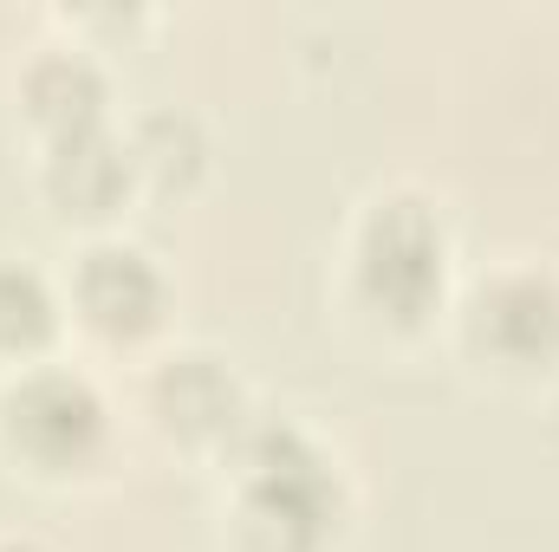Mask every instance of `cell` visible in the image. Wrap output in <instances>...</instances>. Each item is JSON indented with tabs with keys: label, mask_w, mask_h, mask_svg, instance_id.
Segmentation results:
<instances>
[{
	"label": "cell",
	"mask_w": 559,
	"mask_h": 552,
	"mask_svg": "<svg viewBox=\"0 0 559 552\" xmlns=\"http://www.w3.org/2000/svg\"><path fill=\"white\" fill-rule=\"evenodd\" d=\"M7 435L33 461L66 468V461H85L105 442V404L72 371H33L7 391Z\"/></svg>",
	"instance_id": "obj_3"
},
{
	"label": "cell",
	"mask_w": 559,
	"mask_h": 552,
	"mask_svg": "<svg viewBox=\"0 0 559 552\" xmlns=\"http://www.w3.org/2000/svg\"><path fill=\"white\" fill-rule=\"evenodd\" d=\"M475 332L508 364H547V358H559V279L501 274L475 299Z\"/></svg>",
	"instance_id": "obj_4"
},
{
	"label": "cell",
	"mask_w": 559,
	"mask_h": 552,
	"mask_svg": "<svg viewBox=\"0 0 559 552\" xmlns=\"http://www.w3.org/2000/svg\"><path fill=\"white\" fill-rule=\"evenodd\" d=\"M156 410H163L169 429H182V435H222V429H235V416H241V391H235V377H228L222 358L189 351V358H169V364H163V377H156Z\"/></svg>",
	"instance_id": "obj_8"
},
{
	"label": "cell",
	"mask_w": 559,
	"mask_h": 552,
	"mask_svg": "<svg viewBox=\"0 0 559 552\" xmlns=\"http://www.w3.org/2000/svg\"><path fill=\"white\" fill-rule=\"evenodd\" d=\"M131 156L150 163L163 182H182V176H195V163H202V131H195L182 111H156V118H143Z\"/></svg>",
	"instance_id": "obj_10"
},
{
	"label": "cell",
	"mask_w": 559,
	"mask_h": 552,
	"mask_svg": "<svg viewBox=\"0 0 559 552\" xmlns=\"http://www.w3.org/2000/svg\"><path fill=\"white\" fill-rule=\"evenodd\" d=\"M79 305L98 332L138 338L163 312V274L143 248H92L79 267Z\"/></svg>",
	"instance_id": "obj_5"
},
{
	"label": "cell",
	"mask_w": 559,
	"mask_h": 552,
	"mask_svg": "<svg viewBox=\"0 0 559 552\" xmlns=\"http://www.w3.org/2000/svg\"><path fill=\"white\" fill-rule=\"evenodd\" d=\"M345 520L338 468L293 422L241 435V527L254 552H319Z\"/></svg>",
	"instance_id": "obj_1"
},
{
	"label": "cell",
	"mask_w": 559,
	"mask_h": 552,
	"mask_svg": "<svg viewBox=\"0 0 559 552\" xmlns=\"http://www.w3.org/2000/svg\"><path fill=\"white\" fill-rule=\"evenodd\" d=\"M105 98H111V85L85 52H39L26 65V105L52 137L105 124Z\"/></svg>",
	"instance_id": "obj_7"
},
{
	"label": "cell",
	"mask_w": 559,
	"mask_h": 552,
	"mask_svg": "<svg viewBox=\"0 0 559 552\" xmlns=\"http://www.w3.org/2000/svg\"><path fill=\"white\" fill-rule=\"evenodd\" d=\"M449 279V235L423 195H384L371 202L358 228V286L378 312L397 325H417L423 312L442 299Z\"/></svg>",
	"instance_id": "obj_2"
},
{
	"label": "cell",
	"mask_w": 559,
	"mask_h": 552,
	"mask_svg": "<svg viewBox=\"0 0 559 552\" xmlns=\"http://www.w3.org/2000/svg\"><path fill=\"white\" fill-rule=\"evenodd\" d=\"M52 332V292L20 261H0V345H39Z\"/></svg>",
	"instance_id": "obj_9"
},
{
	"label": "cell",
	"mask_w": 559,
	"mask_h": 552,
	"mask_svg": "<svg viewBox=\"0 0 559 552\" xmlns=\"http://www.w3.org/2000/svg\"><path fill=\"white\" fill-rule=\"evenodd\" d=\"M0 552H39V547H0Z\"/></svg>",
	"instance_id": "obj_11"
},
{
	"label": "cell",
	"mask_w": 559,
	"mask_h": 552,
	"mask_svg": "<svg viewBox=\"0 0 559 552\" xmlns=\"http://www.w3.org/2000/svg\"><path fill=\"white\" fill-rule=\"evenodd\" d=\"M131 169H138L131 143H118L105 124L66 131V137H52V156H46V195L66 215H105L131 189Z\"/></svg>",
	"instance_id": "obj_6"
}]
</instances>
